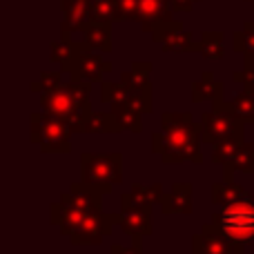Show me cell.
I'll return each mask as SVG.
<instances>
[{
	"instance_id": "obj_1",
	"label": "cell",
	"mask_w": 254,
	"mask_h": 254,
	"mask_svg": "<svg viewBox=\"0 0 254 254\" xmlns=\"http://www.w3.org/2000/svg\"><path fill=\"white\" fill-rule=\"evenodd\" d=\"M201 123H196L190 112H165L161 116V131L152 136V152L161 156L165 165H179L185 161L201 165Z\"/></svg>"
},
{
	"instance_id": "obj_2",
	"label": "cell",
	"mask_w": 254,
	"mask_h": 254,
	"mask_svg": "<svg viewBox=\"0 0 254 254\" xmlns=\"http://www.w3.org/2000/svg\"><path fill=\"white\" fill-rule=\"evenodd\" d=\"M212 223L230 239L237 254H246V248L254 243V196L246 194L243 198L221 207Z\"/></svg>"
},
{
	"instance_id": "obj_3",
	"label": "cell",
	"mask_w": 254,
	"mask_h": 254,
	"mask_svg": "<svg viewBox=\"0 0 254 254\" xmlns=\"http://www.w3.org/2000/svg\"><path fill=\"white\" fill-rule=\"evenodd\" d=\"M80 181L92 185L96 192L110 194L114 190V185L123 183V156L119 152H85L80 156Z\"/></svg>"
},
{
	"instance_id": "obj_4",
	"label": "cell",
	"mask_w": 254,
	"mask_h": 254,
	"mask_svg": "<svg viewBox=\"0 0 254 254\" xmlns=\"http://www.w3.org/2000/svg\"><path fill=\"white\" fill-rule=\"evenodd\" d=\"M40 107L49 114L63 119L69 125L71 134H85L87 119L92 116V101H78L65 83L47 94H40Z\"/></svg>"
},
{
	"instance_id": "obj_5",
	"label": "cell",
	"mask_w": 254,
	"mask_h": 254,
	"mask_svg": "<svg viewBox=\"0 0 254 254\" xmlns=\"http://www.w3.org/2000/svg\"><path fill=\"white\" fill-rule=\"evenodd\" d=\"M31 134L29 140L43 154H69L71 152V129L63 119L49 112H31L29 116Z\"/></svg>"
},
{
	"instance_id": "obj_6",
	"label": "cell",
	"mask_w": 254,
	"mask_h": 254,
	"mask_svg": "<svg viewBox=\"0 0 254 254\" xmlns=\"http://www.w3.org/2000/svg\"><path fill=\"white\" fill-rule=\"evenodd\" d=\"M198 123H201V138L205 145H216L225 138H234V136L243 138V129H246V123L237 119L230 103L212 107L210 112H203Z\"/></svg>"
},
{
	"instance_id": "obj_7",
	"label": "cell",
	"mask_w": 254,
	"mask_h": 254,
	"mask_svg": "<svg viewBox=\"0 0 254 254\" xmlns=\"http://www.w3.org/2000/svg\"><path fill=\"white\" fill-rule=\"evenodd\" d=\"M61 69L65 74H69L74 80H89V83H96L101 80L105 74L112 71V63L103 56V52H94L87 43H76V52L74 56L67 63H63Z\"/></svg>"
},
{
	"instance_id": "obj_8",
	"label": "cell",
	"mask_w": 254,
	"mask_h": 254,
	"mask_svg": "<svg viewBox=\"0 0 254 254\" xmlns=\"http://www.w3.org/2000/svg\"><path fill=\"white\" fill-rule=\"evenodd\" d=\"M152 38L154 43L161 45L163 52H170V54L201 52V40L194 38L192 31H185L181 20H170V22L156 25L152 29Z\"/></svg>"
},
{
	"instance_id": "obj_9",
	"label": "cell",
	"mask_w": 254,
	"mask_h": 254,
	"mask_svg": "<svg viewBox=\"0 0 254 254\" xmlns=\"http://www.w3.org/2000/svg\"><path fill=\"white\" fill-rule=\"evenodd\" d=\"M121 214H105V212H92L85 216L78 232L71 234V246H101L114 230V223H119Z\"/></svg>"
},
{
	"instance_id": "obj_10",
	"label": "cell",
	"mask_w": 254,
	"mask_h": 254,
	"mask_svg": "<svg viewBox=\"0 0 254 254\" xmlns=\"http://www.w3.org/2000/svg\"><path fill=\"white\" fill-rule=\"evenodd\" d=\"M192 254H237L230 239L214 223H205L192 237Z\"/></svg>"
},
{
	"instance_id": "obj_11",
	"label": "cell",
	"mask_w": 254,
	"mask_h": 254,
	"mask_svg": "<svg viewBox=\"0 0 254 254\" xmlns=\"http://www.w3.org/2000/svg\"><path fill=\"white\" fill-rule=\"evenodd\" d=\"M63 22L61 34H76L85 31V27L92 22V0H61Z\"/></svg>"
},
{
	"instance_id": "obj_12",
	"label": "cell",
	"mask_w": 254,
	"mask_h": 254,
	"mask_svg": "<svg viewBox=\"0 0 254 254\" xmlns=\"http://www.w3.org/2000/svg\"><path fill=\"white\" fill-rule=\"evenodd\" d=\"M192 192H194V185L192 183H174L172 185L170 192L163 194L161 198V212L165 216H174V214H192L194 210V203H192Z\"/></svg>"
},
{
	"instance_id": "obj_13",
	"label": "cell",
	"mask_w": 254,
	"mask_h": 254,
	"mask_svg": "<svg viewBox=\"0 0 254 254\" xmlns=\"http://www.w3.org/2000/svg\"><path fill=\"white\" fill-rule=\"evenodd\" d=\"M174 7L170 0H138V16L136 22H140V29L149 31L161 22H170L174 20Z\"/></svg>"
},
{
	"instance_id": "obj_14",
	"label": "cell",
	"mask_w": 254,
	"mask_h": 254,
	"mask_svg": "<svg viewBox=\"0 0 254 254\" xmlns=\"http://www.w3.org/2000/svg\"><path fill=\"white\" fill-rule=\"evenodd\" d=\"M61 201L67 205H74L78 210H83L85 214H92V212H103V194L96 192L92 185L87 183H74L67 192L61 194Z\"/></svg>"
},
{
	"instance_id": "obj_15",
	"label": "cell",
	"mask_w": 254,
	"mask_h": 254,
	"mask_svg": "<svg viewBox=\"0 0 254 254\" xmlns=\"http://www.w3.org/2000/svg\"><path fill=\"white\" fill-rule=\"evenodd\" d=\"M49 216H52V225H56V228L61 230L63 237L69 239L71 234L78 232V228L83 225V221H85L87 214H85L83 210H78V207L58 201V203H52Z\"/></svg>"
},
{
	"instance_id": "obj_16",
	"label": "cell",
	"mask_w": 254,
	"mask_h": 254,
	"mask_svg": "<svg viewBox=\"0 0 254 254\" xmlns=\"http://www.w3.org/2000/svg\"><path fill=\"white\" fill-rule=\"evenodd\" d=\"M212 101V107L225 103V85L214 78L212 71H203L201 78L192 83V103Z\"/></svg>"
},
{
	"instance_id": "obj_17",
	"label": "cell",
	"mask_w": 254,
	"mask_h": 254,
	"mask_svg": "<svg viewBox=\"0 0 254 254\" xmlns=\"http://www.w3.org/2000/svg\"><path fill=\"white\" fill-rule=\"evenodd\" d=\"M119 225L125 234L131 239L136 237H149L154 232V221H152V210H131V212H121Z\"/></svg>"
},
{
	"instance_id": "obj_18",
	"label": "cell",
	"mask_w": 254,
	"mask_h": 254,
	"mask_svg": "<svg viewBox=\"0 0 254 254\" xmlns=\"http://www.w3.org/2000/svg\"><path fill=\"white\" fill-rule=\"evenodd\" d=\"M85 43L92 49H98L103 54L112 52V22H98L92 20L85 27Z\"/></svg>"
},
{
	"instance_id": "obj_19",
	"label": "cell",
	"mask_w": 254,
	"mask_h": 254,
	"mask_svg": "<svg viewBox=\"0 0 254 254\" xmlns=\"http://www.w3.org/2000/svg\"><path fill=\"white\" fill-rule=\"evenodd\" d=\"M112 107V114L116 116V123H119L121 131H131V134H140L143 131V114L138 110H134L127 103H114Z\"/></svg>"
},
{
	"instance_id": "obj_20",
	"label": "cell",
	"mask_w": 254,
	"mask_h": 254,
	"mask_svg": "<svg viewBox=\"0 0 254 254\" xmlns=\"http://www.w3.org/2000/svg\"><path fill=\"white\" fill-rule=\"evenodd\" d=\"M149 74H152V63L149 61H134L131 63V69H127L121 74V80H123L129 89L145 92V89H152Z\"/></svg>"
},
{
	"instance_id": "obj_21",
	"label": "cell",
	"mask_w": 254,
	"mask_h": 254,
	"mask_svg": "<svg viewBox=\"0 0 254 254\" xmlns=\"http://www.w3.org/2000/svg\"><path fill=\"white\" fill-rule=\"evenodd\" d=\"M246 194H248L246 190H243L239 183H234V181H221V183L212 185L210 196H212V205L225 207V205H230V203L243 198Z\"/></svg>"
},
{
	"instance_id": "obj_22",
	"label": "cell",
	"mask_w": 254,
	"mask_h": 254,
	"mask_svg": "<svg viewBox=\"0 0 254 254\" xmlns=\"http://www.w3.org/2000/svg\"><path fill=\"white\" fill-rule=\"evenodd\" d=\"M85 134H121L116 116L110 112H92L85 125Z\"/></svg>"
},
{
	"instance_id": "obj_23",
	"label": "cell",
	"mask_w": 254,
	"mask_h": 254,
	"mask_svg": "<svg viewBox=\"0 0 254 254\" xmlns=\"http://www.w3.org/2000/svg\"><path fill=\"white\" fill-rule=\"evenodd\" d=\"M198 40H201V54L205 61H221L223 58V54H225L223 31H203Z\"/></svg>"
},
{
	"instance_id": "obj_24",
	"label": "cell",
	"mask_w": 254,
	"mask_h": 254,
	"mask_svg": "<svg viewBox=\"0 0 254 254\" xmlns=\"http://www.w3.org/2000/svg\"><path fill=\"white\" fill-rule=\"evenodd\" d=\"M230 107L234 110V114H237V119L241 121V123L254 125V94L252 92L243 89L241 94H237V96L230 101Z\"/></svg>"
},
{
	"instance_id": "obj_25",
	"label": "cell",
	"mask_w": 254,
	"mask_h": 254,
	"mask_svg": "<svg viewBox=\"0 0 254 254\" xmlns=\"http://www.w3.org/2000/svg\"><path fill=\"white\" fill-rule=\"evenodd\" d=\"M129 98V87L119 80V83H112V80H101V101L105 105H114V103H127Z\"/></svg>"
},
{
	"instance_id": "obj_26",
	"label": "cell",
	"mask_w": 254,
	"mask_h": 254,
	"mask_svg": "<svg viewBox=\"0 0 254 254\" xmlns=\"http://www.w3.org/2000/svg\"><path fill=\"white\" fill-rule=\"evenodd\" d=\"M246 138H239V136H234V138H225L221 140V143L212 145V163H216V165H228L230 161L234 158V154H237L239 145L243 143Z\"/></svg>"
},
{
	"instance_id": "obj_27",
	"label": "cell",
	"mask_w": 254,
	"mask_h": 254,
	"mask_svg": "<svg viewBox=\"0 0 254 254\" xmlns=\"http://www.w3.org/2000/svg\"><path fill=\"white\" fill-rule=\"evenodd\" d=\"M92 20H98V22L121 20L116 0H92Z\"/></svg>"
},
{
	"instance_id": "obj_28",
	"label": "cell",
	"mask_w": 254,
	"mask_h": 254,
	"mask_svg": "<svg viewBox=\"0 0 254 254\" xmlns=\"http://www.w3.org/2000/svg\"><path fill=\"white\" fill-rule=\"evenodd\" d=\"M230 165H232L237 172H246V174H252V172H254V145L248 143V140H243V143L239 145V149H237V154H234V158L230 161Z\"/></svg>"
},
{
	"instance_id": "obj_29",
	"label": "cell",
	"mask_w": 254,
	"mask_h": 254,
	"mask_svg": "<svg viewBox=\"0 0 254 254\" xmlns=\"http://www.w3.org/2000/svg\"><path fill=\"white\" fill-rule=\"evenodd\" d=\"M63 74H65L63 69H58V71H40L38 80H34V83L29 85V89L34 94L52 92V89H56V87H61L63 85Z\"/></svg>"
},
{
	"instance_id": "obj_30",
	"label": "cell",
	"mask_w": 254,
	"mask_h": 254,
	"mask_svg": "<svg viewBox=\"0 0 254 254\" xmlns=\"http://www.w3.org/2000/svg\"><path fill=\"white\" fill-rule=\"evenodd\" d=\"M76 43L78 40H71L69 34H61V40L52 43V61L54 63H67L76 52Z\"/></svg>"
},
{
	"instance_id": "obj_31",
	"label": "cell",
	"mask_w": 254,
	"mask_h": 254,
	"mask_svg": "<svg viewBox=\"0 0 254 254\" xmlns=\"http://www.w3.org/2000/svg\"><path fill=\"white\" fill-rule=\"evenodd\" d=\"M232 38H234V45H232L234 52H239V54L254 52V22L246 20L243 22V29L237 31Z\"/></svg>"
},
{
	"instance_id": "obj_32",
	"label": "cell",
	"mask_w": 254,
	"mask_h": 254,
	"mask_svg": "<svg viewBox=\"0 0 254 254\" xmlns=\"http://www.w3.org/2000/svg\"><path fill=\"white\" fill-rule=\"evenodd\" d=\"M131 192H134L143 203H147V205H156V203H161L165 190H163L161 183H152V185L134 183V185H131Z\"/></svg>"
},
{
	"instance_id": "obj_33",
	"label": "cell",
	"mask_w": 254,
	"mask_h": 254,
	"mask_svg": "<svg viewBox=\"0 0 254 254\" xmlns=\"http://www.w3.org/2000/svg\"><path fill=\"white\" fill-rule=\"evenodd\" d=\"M116 4H119L121 20H136V16H138V0H116Z\"/></svg>"
},
{
	"instance_id": "obj_34",
	"label": "cell",
	"mask_w": 254,
	"mask_h": 254,
	"mask_svg": "<svg viewBox=\"0 0 254 254\" xmlns=\"http://www.w3.org/2000/svg\"><path fill=\"white\" fill-rule=\"evenodd\" d=\"M131 246L129 248H125V246H121V243H112L110 246V254H143V246H140V241L143 239L140 237H136V239H131Z\"/></svg>"
},
{
	"instance_id": "obj_35",
	"label": "cell",
	"mask_w": 254,
	"mask_h": 254,
	"mask_svg": "<svg viewBox=\"0 0 254 254\" xmlns=\"http://www.w3.org/2000/svg\"><path fill=\"white\" fill-rule=\"evenodd\" d=\"M232 80H234V83H243V87H246L248 92L254 94V69H248V67H243L241 71H234Z\"/></svg>"
},
{
	"instance_id": "obj_36",
	"label": "cell",
	"mask_w": 254,
	"mask_h": 254,
	"mask_svg": "<svg viewBox=\"0 0 254 254\" xmlns=\"http://www.w3.org/2000/svg\"><path fill=\"white\" fill-rule=\"evenodd\" d=\"M172 7H174V11H192L194 4L201 2V0H170Z\"/></svg>"
},
{
	"instance_id": "obj_37",
	"label": "cell",
	"mask_w": 254,
	"mask_h": 254,
	"mask_svg": "<svg viewBox=\"0 0 254 254\" xmlns=\"http://www.w3.org/2000/svg\"><path fill=\"white\" fill-rule=\"evenodd\" d=\"M243 67L254 69V52H246V54H243Z\"/></svg>"
},
{
	"instance_id": "obj_38",
	"label": "cell",
	"mask_w": 254,
	"mask_h": 254,
	"mask_svg": "<svg viewBox=\"0 0 254 254\" xmlns=\"http://www.w3.org/2000/svg\"><path fill=\"white\" fill-rule=\"evenodd\" d=\"M248 2H250V4H252V9H254V0H248Z\"/></svg>"
}]
</instances>
